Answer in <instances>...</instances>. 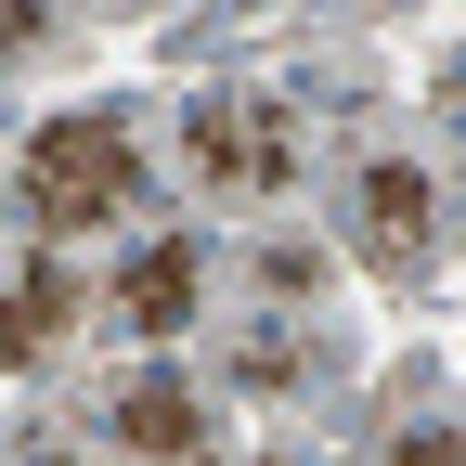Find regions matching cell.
Masks as SVG:
<instances>
[{
	"mask_svg": "<svg viewBox=\"0 0 466 466\" xmlns=\"http://www.w3.org/2000/svg\"><path fill=\"white\" fill-rule=\"evenodd\" d=\"M14 195H26V233L52 247V233H116V220H143V143H130V116H39L26 156H14Z\"/></svg>",
	"mask_w": 466,
	"mask_h": 466,
	"instance_id": "6da1fadb",
	"label": "cell"
},
{
	"mask_svg": "<svg viewBox=\"0 0 466 466\" xmlns=\"http://www.w3.org/2000/svg\"><path fill=\"white\" fill-rule=\"evenodd\" d=\"M182 156H195L208 195H285V182H299V104L259 91V78L182 91Z\"/></svg>",
	"mask_w": 466,
	"mask_h": 466,
	"instance_id": "7a4b0ae2",
	"label": "cell"
},
{
	"mask_svg": "<svg viewBox=\"0 0 466 466\" xmlns=\"http://www.w3.org/2000/svg\"><path fill=\"white\" fill-rule=\"evenodd\" d=\"M104 441L130 453V466H208V389H195L182 363L116 376V401H104Z\"/></svg>",
	"mask_w": 466,
	"mask_h": 466,
	"instance_id": "3957f363",
	"label": "cell"
},
{
	"mask_svg": "<svg viewBox=\"0 0 466 466\" xmlns=\"http://www.w3.org/2000/svg\"><path fill=\"white\" fill-rule=\"evenodd\" d=\"M350 247H363V272H389V285H415L441 259V208H428V182L401 156H376L363 182H350Z\"/></svg>",
	"mask_w": 466,
	"mask_h": 466,
	"instance_id": "277c9868",
	"label": "cell"
},
{
	"mask_svg": "<svg viewBox=\"0 0 466 466\" xmlns=\"http://www.w3.org/2000/svg\"><path fill=\"white\" fill-rule=\"evenodd\" d=\"M104 299H116V324H130L143 350H168L195 324V299H208V247L195 233H156V247H130V272H116Z\"/></svg>",
	"mask_w": 466,
	"mask_h": 466,
	"instance_id": "5b68a950",
	"label": "cell"
},
{
	"mask_svg": "<svg viewBox=\"0 0 466 466\" xmlns=\"http://www.w3.org/2000/svg\"><path fill=\"white\" fill-rule=\"evenodd\" d=\"M66 324H78V272L52 259V247H26V259H14V363H39Z\"/></svg>",
	"mask_w": 466,
	"mask_h": 466,
	"instance_id": "8992f818",
	"label": "cell"
},
{
	"mask_svg": "<svg viewBox=\"0 0 466 466\" xmlns=\"http://www.w3.org/2000/svg\"><path fill=\"white\" fill-rule=\"evenodd\" d=\"M389 466H466V441H453V428H401V441H389Z\"/></svg>",
	"mask_w": 466,
	"mask_h": 466,
	"instance_id": "52a82bcc",
	"label": "cell"
},
{
	"mask_svg": "<svg viewBox=\"0 0 466 466\" xmlns=\"http://www.w3.org/2000/svg\"><path fill=\"white\" fill-rule=\"evenodd\" d=\"M441 104H453V130H466V66H453V91H441Z\"/></svg>",
	"mask_w": 466,
	"mask_h": 466,
	"instance_id": "ba28073f",
	"label": "cell"
}]
</instances>
